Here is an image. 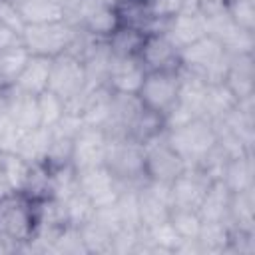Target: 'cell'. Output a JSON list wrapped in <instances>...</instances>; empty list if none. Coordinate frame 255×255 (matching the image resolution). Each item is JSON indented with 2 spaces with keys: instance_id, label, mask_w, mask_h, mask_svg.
Instances as JSON below:
<instances>
[{
  "instance_id": "1",
  "label": "cell",
  "mask_w": 255,
  "mask_h": 255,
  "mask_svg": "<svg viewBox=\"0 0 255 255\" xmlns=\"http://www.w3.org/2000/svg\"><path fill=\"white\" fill-rule=\"evenodd\" d=\"M165 141L179 153L187 167H197L217 145L215 124L203 116L189 120L187 124L165 129Z\"/></svg>"
},
{
  "instance_id": "2",
  "label": "cell",
  "mask_w": 255,
  "mask_h": 255,
  "mask_svg": "<svg viewBox=\"0 0 255 255\" xmlns=\"http://www.w3.org/2000/svg\"><path fill=\"white\" fill-rule=\"evenodd\" d=\"M179 66L195 76H199L205 84L223 82L229 70V54L225 48L209 34L201 36L193 44L181 48Z\"/></svg>"
},
{
  "instance_id": "3",
  "label": "cell",
  "mask_w": 255,
  "mask_h": 255,
  "mask_svg": "<svg viewBox=\"0 0 255 255\" xmlns=\"http://www.w3.org/2000/svg\"><path fill=\"white\" fill-rule=\"evenodd\" d=\"M80 38V28L70 22H48V24H26L22 30V46L34 56L56 58L74 48Z\"/></svg>"
},
{
  "instance_id": "4",
  "label": "cell",
  "mask_w": 255,
  "mask_h": 255,
  "mask_svg": "<svg viewBox=\"0 0 255 255\" xmlns=\"http://www.w3.org/2000/svg\"><path fill=\"white\" fill-rule=\"evenodd\" d=\"M104 165L124 185L139 187L145 181V145L128 135H110Z\"/></svg>"
},
{
  "instance_id": "5",
  "label": "cell",
  "mask_w": 255,
  "mask_h": 255,
  "mask_svg": "<svg viewBox=\"0 0 255 255\" xmlns=\"http://www.w3.org/2000/svg\"><path fill=\"white\" fill-rule=\"evenodd\" d=\"M181 66L173 70H151L145 72V78L135 94L139 104L155 112L159 116H165V112L177 102L179 86H181Z\"/></svg>"
},
{
  "instance_id": "6",
  "label": "cell",
  "mask_w": 255,
  "mask_h": 255,
  "mask_svg": "<svg viewBox=\"0 0 255 255\" xmlns=\"http://www.w3.org/2000/svg\"><path fill=\"white\" fill-rule=\"evenodd\" d=\"M48 90H52L66 102L84 96L88 90V76H86L84 60L74 52H66V54L52 58Z\"/></svg>"
},
{
  "instance_id": "7",
  "label": "cell",
  "mask_w": 255,
  "mask_h": 255,
  "mask_svg": "<svg viewBox=\"0 0 255 255\" xmlns=\"http://www.w3.org/2000/svg\"><path fill=\"white\" fill-rule=\"evenodd\" d=\"M76 183L78 189L96 205V209L114 205L126 187L106 165L76 171Z\"/></svg>"
},
{
  "instance_id": "8",
  "label": "cell",
  "mask_w": 255,
  "mask_h": 255,
  "mask_svg": "<svg viewBox=\"0 0 255 255\" xmlns=\"http://www.w3.org/2000/svg\"><path fill=\"white\" fill-rule=\"evenodd\" d=\"M143 145H145V179L171 183L187 169V163L165 141V135H159Z\"/></svg>"
},
{
  "instance_id": "9",
  "label": "cell",
  "mask_w": 255,
  "mask_h": 255,
  "mask_svg": "<svg viewBox=\"0 0 255 255\" xmlns=\"http://www.w3.org/2000/svg\"><path fill=\"white\" fill-rule=\"evenodd\" d=\"M108 141H110V135L106 129L82 126L72 139V159H70L72 167L76 171H82L96 165H104Z\"/></svg>"
},
{
  "instance_id": "10",
  "label": "cell",
  "mask_w": 255,
  "mask_h": 255,
  "mask_svg": "<svg viewBox=\"0 0 255 255\" xmlns=\"http://www.w3.org/2000/svg\"><path fill=\"white\" fill-rule=\"evenodd\" d=\"M143 78H145V68L137 56H129V58L112 56L104 86L114 94L135 96Z\"/></svg>"
},
{
  "instance_id": "11",
  "label": "cell",
  "mask_w": 255,
  "mask_h": 255,
  "mask_svg": "<svg viewBox=\"0 0 255 255\" xmlns=\"http://www.w3.org/2000/svg\"><path fill=\"white\" fill-rule=\"evenodd\" d=\"M137 58L143 64L145 72L179 68L177 48L167 40V36L163 32H145V38H143Z\"/></svg>"
},
{
  "instance_id": "12",
  "label": "cell",
  "mask_w": 255,
  "mask_h": 255,
  "mask_svg": "<svg viewBox=\"0 0 255 255\" xmlns=\"http://www.w3.org/2000/svg\"><path fill=\"white\" fill-rule=\"evenodd\" d=\"M163 34L167 36V40L177 48V52L189 44H193L195 40H199L201 36L207 34L205 28V16L195 10H181L175 16H171L165 26H163Z\"/></svg>"
},
{
  "instance_id": "13",
  "label": "cell",
  "mask_w": 255,
  "mask_h": 255,
  "mask_svg": "<svg viewBox=\"0 0 255 255\" xmlns=\"http://www.w3.org/2000/svg\"><path fill=\"white\" fill-rule=\"evenodd\" d=\"M207 183H209V179L197 167H187L177 179H173L169 183L171 207L197 209L205 195Z\"/></svg>"
},
{
  "instance_id": "14",
  "label": "cell",
  "mask_w": 255,
  "mask_h": 255,
  "mask_svg": "<svg viewBox=\"0 0 255 255\" xmlns=\"http://www.w3.org/2000/svg\"><path fill=\"white\" fill-rule=\"evenodd\" d=\"M6 116H8V122L22 131L40 128L38 96L20 92L16 88H8L6 90Z\"/></svg>"
},
{
  "instance_id": "15",
  "label": "cell",
  "mask_w": 255,
  "mask_h": 255,
  "mask_svg": "<svg viewBox=\"0 0 255 255\" xmlns=\"http://www.w3.org/2000/svg\"><path fill=\"white\" fill-rule=\"evenodd\" d=\"M50 70H52V58L30 54L24 70L20 72V76L12 88L26 92V94H32V96H38V94L48 90Z\"/></svg>"
},
{
  "instance_id": "16",
  "label": "cell",
  "mask_w": 255,
  "mask_h": 255,
  "mask_svg": "<svg viewBox=\"0 0 255 255\" xmlns=\"http://www.w3.org/2000/svg\"><path fill=\"white\" fill-rule=\"evenodd\" d=\"M229 203L231 191L227 185L221 179H211L197 211L203 221H229Z\"/></svg>"
},
{
  "instance_id": "17",
  "label": "cell",
  "mask_w": 255,
  "mask_h": 255,
  "mask_svg": "<svg viewBox=\"0 0 255 255\" xmlns=\"http://www.w3.org/2000/svg\"><path fill=\"white\" fill-rule=\"evenodd\" d=\"M237 106H239V100L233 96V92L227 88L225 82L207 84L205 96H203V118L211 122H219L227 114H231Z\"/></svg>"
},
{
  "instance_id": "18",
  "label": "cell",
  "mask_w": 255,
  "mask_h": 255,
  "mask_svg": "<svg viewBox=\"0 0 255 255\" xmlns=\"http://www.w3.org/2000/svg\"><path fill=\"white\" fill-rule=\"evenodd\" d=\"M231 193H241L253 189V153H245L239 157H229L223 165L219 177Z\"/></svg>"
},
{
  "instance_id": "19",
  "label": "cell",
  "mask_w": 255,
  "mask_h": 255,
  "mask_svg": "<svg viewBox=\"0 0 255 255\" xmlns=\"http://www.w3.org/2000/svg\"><path fill=\"white\" fill-rule=\"evenodd\" d=\"M165 133V124H163V116L145 110L143 106L133 114V118L128 122L126 126V135L139 141V143H147L159 135Z\"/></svg>"
},
{
  "instance_id": "20",
  "label": "cell",
  "mask_w": 255,
  "mask_h": 255,
  "mask_svg": "<svg viewBox=\"0 0 255 255\" xmlns=\"http://www.w3.org/2000/svg\"><path fill=\"white\" fill-rule=\"evenodd\" d=\"M16 4L24 24H48L68 20V14L58 0H20Z\"/></svg>"
},
{
  "instance_id": "21",
  "label": "cell",
  "mask_w": 255,
  "mask_h": 255,
  "mask_svg": "<svg viewBox=\"0 0 255 255\" xmlns=\"http://www.w3.org/2000/svg\"><path fill=\"white\" fill-rule=\"evenodd\" d=\"M32 163L16 151H0V173L8 181L14 193H24L32 175Z\"/></svg>"
},
{
  "instance_id": "22",
  "label": "cell",
  "mask_w": 255,
  "mask_h": 255,
  "mask_svg": "<svg viewBox=\"0 0 255 255\" xmlns=\"http://www.w3.org/2000/svg\"><path fill=\"white\" fill-rule=\"evenodd\" d=\"M50 141H52V129L42 128V126L34 128V129H28V131L22 133L16 153H20L32 165H40L46 159Z\"/></svg>"
},
{
  "instance_id": "23",
  "label": "cell",
  "mask_w": 255,
  "mask_h": 255,
  "mask_svg": "<svg viewBox=\"0 0 255 255\" xmlns=\"http://www.w3.org/2000/svg\"><path fill=\"white\" fill-rule=\"evenodd\" d=\"M58 201H60V207H62V217H64V225L66 227L80 229L82 225L92 221V217L96 213V205L80 189L72 191L68 197L58 199Z\"/></svg>"
},
{
  "instance_id": "24",
  "label": "cell",
  "mask_w": 255,
  "mask_h": 255,
  "mask_svg": "<svg viewBox=\"0 0 255 255\" xmlns=\"http://www.w3.org/2000/svg\"><path fill=\"white\" fill-rule=\"evenodd\" d=\"M201 253H229L231 225L229 221H203L197 235Z\"/></svg>"
},
{
  "instance_id": "25",
  "label": "cell",
  "mask_w": 255,
  "mask_h": 255,
  "mask_svg": "<svg viewBox=\"0 0 255 255\" xmlns=\"http://www.w3.org/2000/svg\"><path fill=\"white\" fill-rule=\"evenodd\" d=\"M143 38H145V32L143 30L133 28V26L120 24L112 32V36L106 40V44H108V50H110L112 56L129 58V56H137L139 54V48L143 44Z\"/></svg>"
},
{
  "instance_id": "26",
  "label": "cell",
  "mask_w": 255,
  "mask_h": 255,
  "mask_svg": "<svg viewBox=\"0 0 255 255\" xmlns=\"http://www.w3.org/2000/svg\"><path fill=\"white\" fill-rule=\"evenodd\" d=\"M28 58H30V52L22 44L0 52V88L2 90H8L16 84Z\"/></svg>"
},
{
  "instance_id": "27",
  "label": "cell",
  "mask_w": 255,
  "mask_h": 255,
  "mask_svg": "<svg viewBox=\"0 0 255 255\" xmlns=\"http://www.w3.org/2000/svg\"><path fill=\"white\" fill-rule=\"evenodd\" d=\"M80 237L84 241V247L88 253H112V237L114 233L104 227L100 221L92 217L86 225L80 227Z\"/></svg>"
},
{
  "instance_id": "28",
  "label": "cell",
  "mask_w": 255,
  "mask_h": 255,
  "mask_svg": "<svg viewBox=\"0 0 255 255\" xmlns=\"http://www.w3.org/2000/svg\"><path fill=\"white\" fill-rule=\"evenodd\" d=\"M167 221L171 223L175 233L181 237V241L197 239V235L201 231V223H203L197 209H183V207H171Z\"/></svg>"
},
{
  "instance_id": "29",
  "label": "cell",
  "mask_w": 255,
  "mask_h": 255,
  "mask_svg": "<svg viewBox=\"0 0 255 255\" xmlns=\"http://www.w3.org/2000/svg\"><path fill=\"white\" fill-rule=\"evenodd\" d=\"M38 110H40V126L54 129L66 116V100H62L52 90L38 94Z\"/></svg>"
},
{
  "instance_id": "30",
  "label": "cell",
  "mask_w": 255,
  "mask_h": 255,
  "mask_svg": "<svg viewBox=\"0 0 255 255\" xmlns=\"http://www.w3.org/2000/svg\"><path fill=\"white\" fill-rule=\"evenodd\" d=\"M229 18L245 30H255V0H227Z\"/></svg>"
},
{
  "instance_id": "31",
  "label": "cell",
  "mask_w": 255,
  "mask_h": 255,
  "mask_svg": "<svg viewBox=\"0 0 255 255\" xmlns=\"http://www.w3.org/2000/svg\"><path fill=\"white\" fill-rule=\"evenodd\" d=\"M0 24H4V26L22 34L26 24H24L22 14L18 10V4L14 0H0Z\"/></svg>"
},
{
  "instance_id": "32",
  "label": "cell",
  "mask_w": 255,
  "mask_h": 255,
  "mask_svg": "<svg viewBox=\"0 0 255 255\" xmlns=\"http://www.w3.org/2000/svg\"><path fill=\"white\" fill-rule=\"evenodd\" d=\"M22 44V34L0 24V52L2 50H8V48H14V46H20Z\"/></svg>"
},
{
  "instance_id": "33",
  "label": "cell",
  "mask_w": 255,
  "mask_h": 255,
  "mask_svg": "<svg viewBox=\"0 0 255 255\" xmlns=\"http://www.w3.org/2000/svg\"><path fill=\"white\" fill-rule=\"evenodd\" d=\"M62 6H64V10H66V14H68V20H72L76 14H78V10L82 8V4L86 2V0H58Z\"/></svg>"
},
{
  "instance_id": "34",
  "label": "cell",
  "mask_w": 255,
  "mask_h": 255,
  "mask_svg": "<svg viewBox=\"0 0 255 255\" xmlns=\"http://www.w3.org/2000/svg\"><path fill=\"white\" fill-rule=\"evenodd\" d=\"M8 116H6V90L0 88V129L6 126Z\"/></svg>"
},
{
  "instance_id": "35",
  "label": "cell",
  "mask_w": 255,
  "mask_h": 255,
  "mask_svg": "<svg viewBox=\"0 0 255 255\" xmlns=\"http://www.w3.org/2000/svg\"><path fill=\"white\" fill-rule=\"evenodd\" d=\"M14 2H20V0H14Z\"/></svg>"
}]
</instances>
